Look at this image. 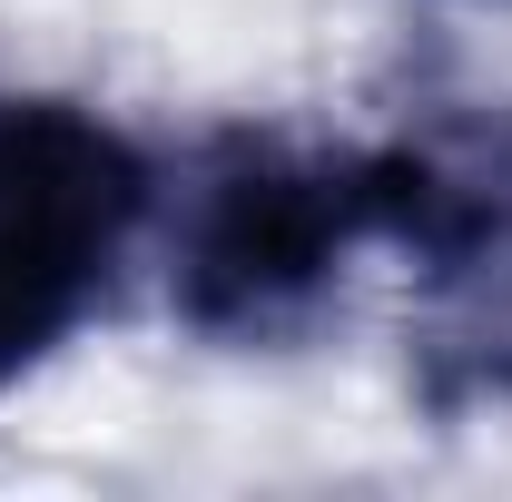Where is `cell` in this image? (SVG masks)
Instances as JSON below:
<instances>
[{"mask_svg": "<svg viewBox=\"0 0 512 502\" xmlns=\"http://www.w3.org/2000/svg\"><path fill=\"white\" fill-rule=\"evenodd\" d=\"M434 227V148H286L227 138L197 168L168 306L188 335L276 345L345 286L365 247H424Z\"/></svg>", "mask_w": 512, "mask_h": 502, "instance_id": "cell-1", "label": "cell"}, {"mask_svg": "<svg viewBox=\"0 0 512 502\" xmlns=\"http://www.w3.org/2000/svg\"><path fill=\"white\" fill-rule=\"evenodd\" d=\"M148 227V158L69 99H0V394L50 365Z\"/></svg>", "mask_w": 512, "mask_h": 502, "instance_id": "cell-2", "label": "cell"}]
</instances>
